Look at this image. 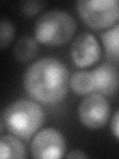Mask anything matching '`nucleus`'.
Segmentation results:
<instances>
[{
	"mask_svg": "<svg viewBox=\"0 0 119 159\" xmlns=\"http://www.w3.org/2000/svg\"><path fill=\"white\" fill-rule=\"evenodd\" d=\"M94 82V92L102 96H111L119 89V72L109 64L98 66L91 72Z\"/></svg>",
	"mask_w": 119,
	"mask_h": 159,
	"instance_id": "6e6552de",
	"label": "nucleus"
},
{
	"mask_svg": "<svg viewBox=\"0 0 119 159\" xmlns=\"http://www.w3.org/2000/svg\"><path fill=\"white\" fill-rule=\"evenodd\" d=\"M69 84L67 67L55 58H43L28 67L24 88L32 98L45 104H56L66 98Z\"/></svg>",
	"mask_w": 119,
	"mask_h": 159,
	"instance_id": "f257e3e1",
	"label": "nucleus"
},
{
	"mask_svg": "<svg viewBox=\"0 0 119 159\" xmlns=\"http://www.w3.org/2000/svg\"><path fill=\"white\" fill-rule=\"evenodd\" d=\"M14 26L9 19L3 17L0 23V42H1V49H5L11 43L14 37Z\"/></svg>",
	"mask_w": 119,
	"mask_h": 159,
	"instance_id": "ddd939ff",
	"label": "nucleus"
},
{
	"mask_svg": "<svg viewBox=\"0 0 119 159\" xmlns=\"http://www.w3.org/2000/svg\"><path fill=\"white\" fill-rule=\"evenodd\" d=\"M111 130L114 136L119 139V109L114 113L111 119Z\"/></svg>",
	"mask_w": 119,
	"mask_h": 159,
	"instance_id": "2eb2a0df",
	"label": "nucleus"
},
{
	"mask_svg": "<svg viewBox=\"0 0 119 159\" xmlns=\"http://www.w3.org/2000/svg\"><path fill=\"white\" fill-rule=\"evenodd\" d=\"M38 52L37 42L32 37L24 36L20 38L14 47V56L22 63L30 62L36 57Z\"/></svg>",
	"mask_w": 119,
	"mask_h": 159,
	"instance_id": "9d476101",
	"label": "nucleus"
},
{
	"mask_svg": "<svg viewBox=\"0 0 119 159\" xmlns=\"http://www.w3.org/2000/svg\"><path fill=\"white\" fill-rule=\"evenodd\" d=\"M15 135H2L0 139V157L5 158H25L26 151L23 143Z\"/></svg>",
	"mask_w": 119,
	"mask_h": 159,
	"instance_id": "1a4fd4ad",
	"label": "nucleus"
},
{
	"mask_svg": "<svg viewBox=\"0 0 119 159\" xmlns=\"http://www.w3.org/2000/svg\"><path fill=\"white\" fill-rule=\"evenodd\" d=\"M69 87L72 88L73 92L77 94L90 93L94 91V82L91 72L86 71H78L72 75L69 79Z\"/></svg>",
	"mask_w": 119,
	"mask_h": 159,
	"instance_id": "9b49d317",
	"label": "nucleus"
},
{
	"mask_svg": "<svg viewBox=\"0 0 119 159\" xmlns=\"http://www.w3.org/2000/svg\"><path fill=\"white\" fill-rule=\"evenodd\" d=\"M101 55V49L96 38L90 33H82L73 40L71 49L73 62L79 68L95 64Z\"/></svg>",
	"mask_w": 119,
	"mask_h": 159,
	"instance_id": "0eeeda50",
	"label": "nucleus"
},
{
	"mask_svg": "<svg viewBox=\"0 0 119 159\" xmlns=\"http://www.w3.org/2000/svg\"><path fill=\"white\" fill-rule=\"evenodd\" d=\"M100 37L107 57L119 62V24L102 33Z\"/></svg>",
	"mask_w": 119,
	"mask_h": 159,
	"instance_id": "f8f14e48",
	"label": "nucleus"
},
{
	"mask_svg": "<svg viewBox=\"0 0 119 159\" xmlns=\"http://www.w3.org/2000/svg\"><path fill=\"white\" fill-rule=\"evenodd\" d=\"M66 157L67 158H87L88 156L83 151L74 149V150H72L68 154H67Z\"/></svg>",
	"mask_w": 119,
	"mask_h": 159,
	"instance_id": "dca6fc26",
	"label": "nucleus"
},
{
	"mask_svg": "<svg viewBox=\"0 0 119 159\" xmlns=\"http://www.w3.org/2000/svg\"><path fill=\"white\" fill-rule=\"evenodd\" d=\"M66 151V141L55 128H45L34 136L31 143V154L38 159L61 158Z\"/></svg>",
	"mask_w": 119,
	"mask_h": 159,
	"instance_id": "39448f33",
	"label": "nucleus"
},
{
	"mask_svg": "<svg viewBox=\"0 0 119 159\" xmlns=\"http://www.w3.org/2000/svg\"><path fill=\"white\" fill-rule=\"evenodd\" d=\"M77 10L89 28L100 30L112 26L119 18L116 0H78Z\"/></svg>",
	"mask_w": 119,
	"mask_h": 159,
	"instance_id": "20e7f679",
	"label": "nucleus"
},
{
	"mask_svg": "<svg viewBox=\"0 0 119 159\" xmlns=\"http://www.w3.org/2000/svg\"><path fill=\"white\" fill-rule=\"evenodd\" d=\"M45 121L43 108L28 99L13 102L2 112L1 123L7 130L21 139H29Z\"/></svg>",
	"mask_w": 119,
	"mask_h": 159,
	"instance_id": "f03ea898",
	"label": "nucleus"
},
{
	"mask_svg": "<svg viewBox=\"0 0 119 159\" xmlns=\"http://www.w3.org/2000/svg\"><path fill=\"white\" fill-rule=\"evenodd\" d=\"M77 30V21L68 12L51 10L42 14L35 24V37L48 46H62L68 43Z\"/></svg>",
	"mask_w": 119,
	"mask_h": 159,
	"instance_id": "7ed1b4c3",
	"label": "nucleus"
},
{
	"mask_svg": "<svg viewBox=\"0 0 119 159\" xmlns=\"http://www.w3.org/2000/svg\"><path fill=\"white\" fill-rule=\"evenodd\" d=\"M110 113L108 102L102 94L91 93L84 98L78 107V116L83 125L99 129L107 122Z\"/></svg>",
	"mask_w": 119,
	"mask_h": 159,
	"instance_id": "423d86ee",
	"label": "nucleus"
},
{
	"mask_svg": "<svg viewBox=\"0 0 119 159\" xmlns=\"http://www.w3.org/2000/svg\"><path fill=\"white\" fill-rule=\"evenodd\" d=\"M46 5L44 1H23L20 3V9L27 17H33L38 14Z\"/></svg>",
	"mask_w": 119,
	"mask_h": 159,
	"instance_id": "4468645a",
	"label": "nucleus"
}]
</instances>
